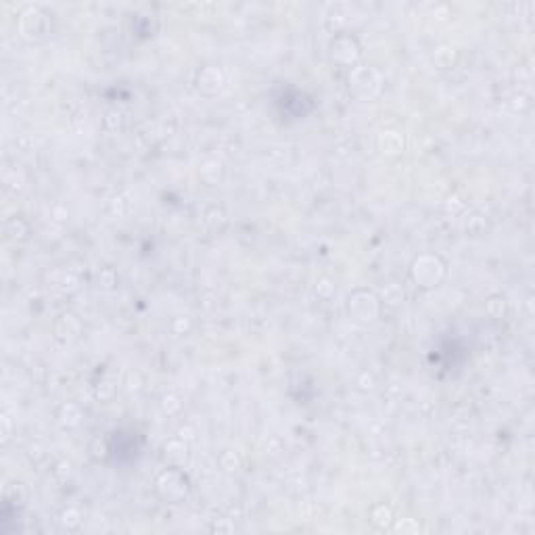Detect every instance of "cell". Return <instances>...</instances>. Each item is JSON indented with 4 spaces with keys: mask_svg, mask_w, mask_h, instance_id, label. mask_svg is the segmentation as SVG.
Segmentation results:
<instances>
[{
    "mask_svg": "<svg viewBox=\"0 0 535 535\" xmlns=\"http://www.w3.org/2000/svg\"><path fill=\"white\" fill-rule=\"evenodd\" d=\"M140 445L136 443V433L128 437V441H123V433L119 431L113 437V445H111V454L118 458V462H130L136 458Z\"/></svg>",
    "mask_w": 535,
    "mask_h": 535,
    "instance_id": "cell-1",
    "label": "cell"
}]
</instances>
